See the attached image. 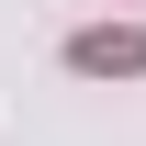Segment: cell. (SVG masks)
<instances>
[{
	"mask_svg": "<svg viewBox=\"0 0 146 146\" xmlns=\"http://www.w3.org/2000/svg\"><path fill=\"white\" fill-rule=\"evenodd\" d=\"M68 68H90V79H135V68H146V34H135V23L79 34V45H68Z\"/></svg>",
	"mask_w": 146,
	"mask_h": 146,
	"instance_id": "6da1fadb",
	"label": "cell"
}]
</instances>
